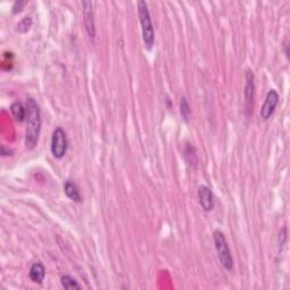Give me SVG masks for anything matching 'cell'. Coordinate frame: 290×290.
Here are the masks:
<instances>
[{
    "instance_id": "1",
    "label": "cell",
    "mask_w": 290,
    "mask_h": 290,
    "mask_svg": "<svg viewBox=\"0 0 290 290\" xmlns=\"http://www.w3.org/2000/svg\"><path fill=\"white\" fill-rule=\"evenodd\" d=\"M26 112L25 146L27 150H33L39 142L41 131V112L33 98H27L26 100Z\"/></svg>"
},
{
    "instance_id": "13",
    "label": "cell",
    "mask_w": 290,
    "mask_h": 290,
    "mask_svg": "<svg viewBox=\"0 0 290 290\" xmlns=\"http://www.w3.org/2000/svg\"><path fill=\"white\" fill-rule=\"evenodd\" d=\"M180 114L185 122H187L189 118V115H191V107H189L187 99L185 98V96H183V98L180 99Z\"/></svg>"
},
{
    "instance_id": "12",
    "label": "cell",
    "mask_w": 290,
    "mask_h": 290,
    "mask_svg": "<svg viewBox=\"0 0 290 290\" xmlns=\"http://www.w3.org/2000/svg\"><path fill=\"white\" fill-rule=\"evenodd\" d=\"M62 285H63V287L67 290L80 289V286L78 285L77 281H76L74 278H72L71 276H63L62 277Z\"/></svg>"
},
{
    "instance_id": "11",
    "label": "cell",
    "mask_w": 290,
    "mask_h": 290,
    "mask_svg": "<svg viewBox=\"0 0 290 290\" xmlns=\"http://www.w3.org/2000/svg\"><path fill=\"white\" fill-rule=\"evenodd\" d=\"M10 111L11 115L14 116V118L17 120V122L22 123L26 118V109L24 108L23 104L21 102H14L10 106Z\"/></svg>"
},
{
    "instance_id": "2",
    "label": "cell",
    "mask_w": 290,
    "mask_h": 290,
    "mask_svg": "<svg viewBox=\"0 0 290 290\" xmlns=\"http://www.w3.org/2000/svg\"><path fill=\"white\" fill-rule=\"evenodd\" d=\"M138 9L140 22L141 25H142V35L144 44L147 49H151L153 44H154V29H153V24L150 11H148L147 3L143 1V0H141V1L138 2Z\"/></svg>"
},
{
    "instance_id": "7",
    "label": "cell",
    "mask_w": 290,
    "mask_h": 290,
    "mask_svg": "<svg viewBox=\"0 0 290 290\" xmlns=\"http://www.w3.org/2000/svg\"><path fill=\"white\" fill-rule=\"evenodd\" d=\"M83 5V16H84V25H85L86 32L90 38L94 39L95 36V25H94V14H93V3L92 1L82 2Z\"/></svg>"
},
{
    "instance_id": "9",
    "label": "cell",
    "mask_w": 290,
    "mask_h": 290,
    "mask_svg": "<svg viewBox=\"0 0 290 290\" xmlns=\"http://www.w3.org/2000/svg\"><path fill=\"white\" fill-rule=\"evenodd\" d=\"M44 277H46V269H44L41 262H36L30 269V279L35 284L41 285L44 280Z\"/></svg>"
},
{
    "instance_id": "6",
    "label": "cell",
    "mask_w": 290,
    "mask_h": 290,
    "mask_svg": "<svg viewBox=\"0 0 290 290\" xmlns=\"http://www.w3.org/2000/svg\"><path fill=\"white\" fill-rule=\"evenodd\" d=\"M278 102H279V94H278V92L276 90L269 91L263 106H262L261 108V111H260L261 118L264 120H268L270 117L272 116L273 112H275L276 108L278 106Z\"/></svg>"
},
{
    "instance_id": "4",
    "label": "cell",
    "mask_w": 290,
    "mask_h": 290,
    "mask_svg": "<svg viewBox=\"0 0 290 290\" xmlns=\"http://www.w3.org/2000/svg\"><path fill=\"white\" fill-rule=\"evenodd\" d=\"M68 147V140L66 132L62 127H57L54 131L51 139V153L56 159H62L66 154Z\"/></svg>"
},
{
    "instance_id": "16",
    "label": "cell",
    "mask_w": 290,
    "mask_h": 290,
    "mask_svg": "<svg viewBox=\"0 0 290 290\" xmlns=\"http://www.w3.org/2000/svg\"><path fill=\"white\" fill-rule=\"evenodd\" d=\"M11 153H13V151L10 150V148H7L5 145H2L1 146V155L2 156H6V155H10Z\"/></svg>"
},
{
    "instance_id": "3",
    "label": "cell",
    "mask_w": 290,
    "mask_h": 290,
    "mask_svg": "<svg viewBox=\"0 0 290 290\" xmlns=\"http://www.w3.org/2000/svg\"><path fill=\"white\" fill-rule=\"evenodd\" d=\"M213 241H215V246L221 265L227 270H232L233 259L223 233L220 230L215 231V233H213Z\"/></svg>"
},
{
    "instance_id": "10",
    "label": "cell",
    "mask_w": 290,
    "mask_h": 290,
    "mask_svg": "<svg viewBox=\"0 0 290 290\" xmlns=\"http://www.w3.org/2000/svg\"><path fill=\"white\" fill-rule=\"evenodd\" d=\"M64 189H65L67 197H70L72 201H74L76 203L82 202V196H80L78 187L76 186L75 183H72L71 180H66L65 185H64Z\"/></svg>"
},
{
    "instance_id": "5",
    "label": "cell",
    "mask_w": 290,
    "mask_h": 290,
    "mask_svg": "<svg viewBox=\"0 0 290 290\" xmlns=\"http://www.w3.org/2000/svg\"><path fill=\"white\" fill-rule=\"evenodd\" d=\"M245 80H246V84H245V103H246V109L248 111L252 110L253 104H254V95H255V76H254V72L251 68H247L246 72H245Z\"/></svg>"
},
{
    "instance_id": "8",
    "label": "cell",
    "mask_w": 290,
    "mask_h": 290,
    "mask_svg": "<svg viewBox=\"0 0 290 290\" xmlns=\"http://www.w3.org/2000/svg\"><path fill=\"white\" fill-rule=\"evenodd\" d=\"M197 195H199V201L201 207L203 208L204 211H211L215 207V195L210 187L201 185L197 189Z\"/></svg>"
},
{
    "instance_id": "15",
    "label": "cell",
    "mask_w": 290,
    "mask_h": 290,
    "mask_svg": "<svg viewBox=\"0 0 290 290\" xmlns=\"http://www.w3.org/2000/svg\"><path fill=\"white\" fill-rule=\"evenodd\" d=\"M25 5H26V1H23V0H17V1H15L13 5V13L14 14L19 13Z\"/></svg>"
},
{
    "instance_id": "14",
    "label": "cell",
    "mask_w": 290,
    "mask_h": 290,
    "mask_svg": "<svg viewBox=\"0 0 290 290\" xmlns=\"http://www.w3.org/2000/svg\"><path fill=\"white\" fill-rule=\"evenodd\" d=\"M31 25H32V19H31V17H27L26 16V17H24L22 21L18 23L17 27H18L19 31L23 32V33H25V32L29 31Z\"/></svg>"
}]
</instances>
